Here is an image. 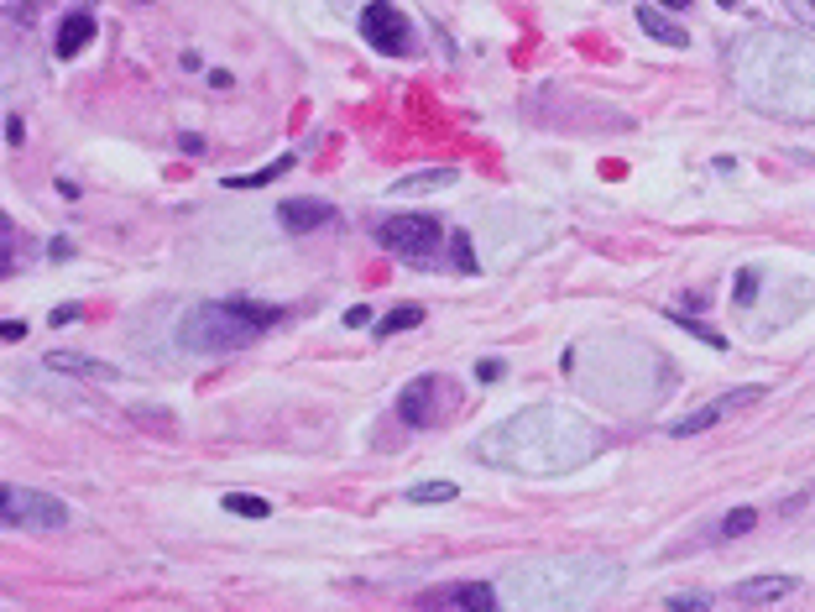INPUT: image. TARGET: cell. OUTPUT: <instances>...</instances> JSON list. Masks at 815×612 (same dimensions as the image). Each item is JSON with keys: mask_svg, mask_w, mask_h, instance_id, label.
<instances>
[{"mask_svg": "<svg viewBox=\"0 0 815 612\" xmlns=\"http://www.w3.org/2000/svg\"><path fill=\"white\" fill-rule=\"evenodd\" d=\"M596 450H601V435L586 414L533 403L523 414L486 429L476 440V461L497 471H518V476H565L575 466H586Z\"/></svg>", "mask_w": 815, "mask_h": 612, "instance_id": "obj_1", "label": "cell"}, {"mask_svg": "<svg viewBox=\"0 0 815 612\" xmlns=\"http://www.w3.org/2000/svg\"><path fill=\"white\" fill-rule=\"evenodd\" d=\"M737 95L784 121H815V42L795 32H742L727 48Z\"/></svg>", "mask_w": 815, "mask_h": 612, "instance_id": "obj_2", "label": "cell"}, {"mask_svg": "<svg viewBox=\"0 0 815 612\" xmlns=\"http://www.w3.org/2000/svg\"><path fill=\"white\" fill-rule=\"evenodd\" d=\"M283 304H256V299H209L194 304L178 320V346L194 356H230L246 351L251 340H262V330H272L283 320Z\"/></svg>", "mask_w": 815, "mask_h": 612, "instance_id": "obj_3", "label": "cell"}, {"mask_svg": "<svg viewBox=\"0 0 815 612\" xmlns=\"http://www.w3.org/2000/svg\"><path fill=\"white\" fill-rule=\"evenodd\" d=\"M377 241L387 246L392 257H403V262H413V267H429V262L439 257V246H445L450 236H445V225H439L434 215L408 210V215H387V220L377 225Z\"/></svg>", "mask_w": 815, "mask_h": 612, "instance_id": "obj_4", "label": "cell"}, {"mask_svg": "<svg viewBox=\"0 0 815 612\" xmlns=\"http://www.w3.org/2000/svg\"><path fill=\"white\" fill-rule=\"evenodd\" d=\"M356 27L366 37V48L371 53H387V58H413L418 48V37H413V21L392 6V0H366L361 16H356Z\"/></svg>", "mask_w": 815, "mask_h": 612, "instance_id": "obj_5", "label": "cell"}, {"mask_svg": "<svg viewBox=\"0 0 815 612\" xmlns=\"http://www.w3.org/2000/svg\"><path fill=\"white\" fill-rule=\"evenodd\" d=\"M0 518L6 529H63L68 508L58 503L53 492H32V487H0Z\"/></svg>", "mask_w": 815, "mask_h": 612, "instance_id": "obj_6", "label": "cell"}, {"mask_svg": "<svg viewBox=\"0 0 815 612\" xmlns=\"http://www.w3.org/2000/svg\"><path fill=\"white\" fill-rule=\"evenodd\" d=\"M768 398V388L763 382H742V388H727V393H716V398H706L701 408H690V414H680L669 424V435L674 440H690V435H706L711 424H721L732 414V408H748V403H763Z\"/></svg>", "mask_w": 815, "mask_h": 612, "instance_id": "obj_7", "label": "cell"}, {"mask_svg": "<svg viewBox=\"0 0 815 612\" xmlns=\"http://www.w3.org/2000/svg\"><path fill=\"white\" fill-rule=\"evenodd\" d=\"M450 393L445 377H413L408 388L398 393V419L408 429H434L439 419H445V408H439V398Z\"/></svg>", "mask_w": 815, "mask_h": 612, "instance_id": "obj_8", "label": "cell"}, {"mask_svg": "<svg viewBox=\"0 0 815 612\" xmlns=\"http://www.w3.org/2000/svg\"><path fill=\"white\" fill-rule=\"evenodd\" d=\"M340 210L330 199H283L277 204V225H283L288 236H309V231H324V225H335Z\"/></svg>", "mask_w": 815, "mask_h": 612, "instance_id": "obj_9", "label": "cell"}, {"mask_svg": "<svg viewBox=\"0 0 815 612\" xmlns=\"http://www.w3.org/2000/svg\"><path fill=\"white\" fill-rule=\"evenodd\" d=\"M497 602H502L497 586H486V581H450V586H429L418 597V607H481V612H492Z\"/></svg>", "mask_w": 815, "mask_h": 612, "instance_id": "obj_10", "label": "cell"}, {"mask_svg": "<svg viewBox=\"0 0 815 612\" xmlns=\"http://www.w3.org/2000/svg\"><path fill=\"white\" fill-rule=\"evenodd\" d=\"M89 42H95V16L89 11H68L63 21H58V37H53V58H79Z\"/></svg>", "mask_w": 815, "mask_h": 612, "instance_id": "obj_11", "label": "cell"}, {"mask_svg": "<svg viewBox=\"0 0 815 612\" xmlns=\"http://www.w3.org/2000/svg\"><path fill=\"white\" fill-rule=\"evenodd\" d=\"M42 367L63 372V377H105V382L121 377L115 367H105V361H95V356H79V351H48V356H42Z\"/></svg>", "mask_w": 815, "mask_h": 612, "instance_id": "obj_12", "label": "cell"}, {"mask_svg": "<svg viewBox=\"0 0 815 612\" xmlns=\"http://www.w3.org/2000/svg\"><path fill=\"white\" fill-rule=\"evenodd\" d=\"M638 27L654 37V42H664V48H685V42H690V32H685L674 16H664V6H654V0H648V6H638Z\"/></svg>", "mask_w": 815, "mask_h": 612, "instance_id": "obj_13", "label": "cell"}, {"mask_svg": "<svg viewBox=\"0 0 815 612\" xmlns=\"http://www.w3.org/2000/svg\"><path fill=\"white\" fill-rule=\"evenodd\" d=\"M795 586H800L795 576H753V581H742V586H737L732 597H737V602H753V607H758V602L768 607V602L789 597V592H795Z\"/></svg>", "mask_w": 815, "mask_h": 612, "instance_id": "obj_14", "label": "cell"}, {"mask_svg": "<svg viewBox=\"0 0 815 612\" xmlns=\"http://www.w3.org/2000/svg\"><path fill=\"white\" fill-rule=\"evenodd\" d=\"M455 168H424V173H408V178H398V184H392L387 194L392 199H408V194H434V189H450L455 184Z\"/></svg>", "mask_w": 815, "mask_h": 612, "instance_id": "obj_15", "label": "cell"}, {"mask_svg": "<svg viewBox=\"0 0 815 612\" xmlns=\"http://www.w3.org/2000/svg\"><path fill=\"white\" fill-rule=\"evenodd\" d=\"M293 163H298V157L288 152V157H277V163H267L262 173H230V178H225V189H267V184H277V178H283Z\"/></svg>", "mask_w": 815, "mask_h": 612, "instance_id": "obj_16", "label": "cell"}, {"mask_svg": "<svg viewBox=\"0 0 815 612\" xmlns=\"http://www.w3.org/2000/svg\"><path fill=\"white\" fill-rule=\"evenodd\" d=\"M413 325H424V309H418V304H398V309H387L382 320H377V335L387 340V335H403Z\"/></svg>", "mask_w": 815, "mask_h": 612, "instance_id": "obj_17", "label": "cell"}, {"mask_svg": "<svg viewBox=\"0 0 815 612\" xmlns=\"http://www.w3.org/2000/svg\"><path fill=\"white\" fill-rule=\"evenodd\" d=\"M460 487L455 482H413L408 487V503H455Z\"/></svg>", "mask_w": 815, "mask_h": 612, "instance_id": "obj_18", "label": "cell"}, {"mask_svg": "<svg viewBox=\"0 0 815 612\" xmlns=\"http://www.w3.org/2000/svg\"><path fill=\"white\" fill-rule=\"evenodd\" d=\"M225 513H236V518H267L272 503H267V497H246V492H225Z\"/></svg>", "mask_w": 815, "mask_h": 612, "instance_id": "obj_19", "label": "cell"}, {"mask_svg": "<svg viewBox=\"0 0 815 612\" xmlns=\"http://www.w3.org/2000/svg\"><path fill=\"white\" fill-rule=\"evenodd\" d=\"M445 246H450V262H455V272H476V267H481V262H476V246H471V231H455Z\"/></svg>", "mask_w": 815, "mask_h": 612, "instance_id": "obj_20", "label": "cell"}, {"mask_svg": "<svg viewBox=\"0 0 815 612\" xmlns=\"http://www.w3.org/2000/svg\"><path fill=\"white\" fill-rule=\"evenodd\" d=\"M758 524V508H732L727 518H721V539H742Z\"/></svg>", "mask_w": 815, "mask_h": 612, "instance_id": "obj_21", "label": "cell"}, {"mask_svg": "<svg viewBox=\"0 0 815 612\" xmlns=\"http://www.w3.org/2000/svg\"><path fill=\"white\" fill-rule=\"evenodd\" d=\"M753 299H758V272L742 267V272H737V309H748Z\"/></svg>", "mask_w": 815, "mask_h": 612, "instance_id": "obj_22", "label": "cell"}, {"mask_svg": "<svg viewBox=\"0 0 815 612\" xmlns=\"http://www.w3.org/2000/svg\"><path fill=\"white\" fill-rule=\"evenodd\" d=\"M664 607H674V612H706L711 607V597H701V592H674V597H664Z\"/></svg>", "mask_w": 815, "mask_h": 612, "instance_id": "obj_23", "label": "cell"}, {"mask_svg": "<svg viewBox=\"0 0 815 612\" xmlns=\"http://www.w3.org/2000/svg\"><path fill=\"white\" fill-rule=\"evenodd\" d=\"M784 11H789V16H795V21H800V27H805V32L815 37V0H784Z\"/></svg>", "mask_w": 815, "mask_h": 612, "instance_id": "obj_24", "label": "cell"}, {"mask_svg": "<svg viewBox=\"0 0 815 612\" xmlns=\"http://www.w3.org/2000/svg\"><path fill=\"white\" fill-rule=\"evenodd\" d=\"M680 325H685V330H690L695 340H706V346H716V351H727V335H716V330H706L701 320H680Z\"/></svg>", "mask_w": 815, "mask_h": 612, "instance_id": "obj_25", "label": "cell"}, {"mask_svg": "<svg viewBox=\"0 0 815 612\" xmlns=\"http://www.w3.org/2000/svg\"><path fill=\"white\" fill-rule=\"evenodd\" d=\"M0 340H6V346L11 340H27V320H0Z\"/></svg>", "mask_w": 815, "mask_h": 612, "instance_id": "obj_26", "label": "cell"}, {"mask_svg": "<svg viewBox=\"0 0 815 612\" xmlns=\"http://www.w3.org/2000/svg\"><path fill=\"white\" fill-rule=\"evenodd\" d=\"M79 314H84L79 304H58V309H53V325H74V320H79Z\"/></svg>", "mask_w": 815, "mask_h": 612, "instance_id": "obj_27", "label": "cell"}, {"mask_svg": "<svg viewBox=\"0 0 815 612\" xmlns=\"http://www.w3.org/2000/svg\"><path fill=\"white\" fill-rule=\"evenodd\" d=\"M476 377H481V382H497V377H502V361H497V356H486L481 367H476Z\"/></svg>", "mask_w": 815, "mask_h": 612, "instance_id": "obj_28", "label": "cell"}, {"mask_svg": "<svg viewBox=\"0 0 815 612\" xmlns=\"http://www.w3.org/2000/svg\"><path fill=\"white\" fill-rule=\"evenodd\" d=\"M345 325H371V309L356 304V309H345Z\"/></svg>", "mask_w": 815, "mask_h": 612, "instance_id": "obj_29", "label": "cell"}, {"mask_svg": "<svg viewBox=\"0 0 815 612\" xmlns=\"http://www.w3.org/2000/svg\"><path fill=\"white\" fill-rule=\"evenodd\" d=\"M21 136H27V126H21V121H16V116H6V142H11V147H16V142H21Z\"/></svg>", "mask_w": 815, "mask_h": 612, "instance_id": "obj_30", "label": "cell"}, {"mask_svg": "<svg viewBox=\"0 0 815 612\" xmlns=\"http://www.w3.org/2000/svg\"><path fill=\"white\" fill-rule=\"evenodd\" d=\"M654 6H664V11H669V6H674V11H685L690 0H654Z\"/></svg>", "mask_w": 815, "mask_h": 612, "instance_id": "obj_31", "label": "cell"}, {"mask_svg": "<svg viewBox=\"0 0 815 612\" xmlns=\"http://www.w3.org/2000/svg\"><path fill=\"white\" fill-rule=\"evenodd\" d=\"M716 6H727V11H737V6H742V0H716Z\"/></svg>", "mask_w": 815, "mask_h": 612, "instance_id": "obj_32", "label": "cell"}]
</instances>
